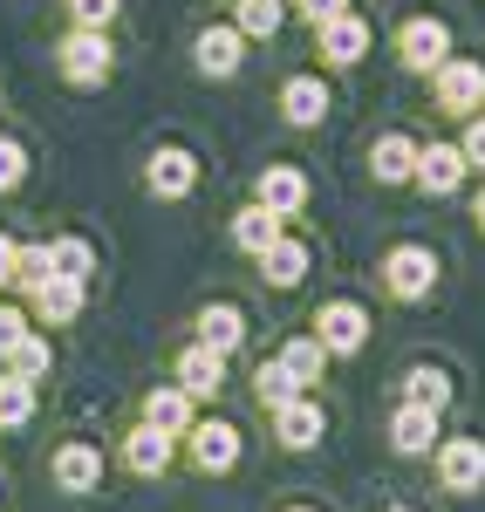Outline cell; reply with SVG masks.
Instances as JSON below:
<instances>
[{"instance_id": "603a6c76", "label": "cell", "mask_w": 485, "mask_h": 512, "mask_svg": "<svg viewBox=\"0 0 485 512\" xmlns=\"http://www.w3.org/2000/svg\"><path fill=\"white\" fill-rule=\"evenodd\" d=\"M274 239H281V212H267V205H260V198H253V205H246L240 219H233V246H240V253H253V260H260V253H267V246H274Z\"/></svg>"}, {"instance_id": "30bf717a", "label": "cell", "mask_w": 485, "mask_h": 512, "mask_svg": "<svg viewBox=\"0 0 485 512\" xmlns=\"http://www.w3.org/2000/svg\"><path fill=\"white\" fill-rule=\"evenodd\" d=\"M322 431H328V417H322V403H315V396H287L281 410H274V437H281L287 451L322 444Z\"/></svg>"}, {"instance_id": "2e32d148", "label": "cell", "mask_w": 485, "mask_h": 512, "mask_svg": "<svg viewBox=\"0 0 485 512\" xmlns=\"http://www.w3.org/2000/svg\"><path fill=\"white\" fill-rule=\"evenodd\" d=\"M390 444L417 458V451H438V410H424V403H404L397 417H390Z\"/></svg>"}, {"instance_id": "e0dca14e", "label": "cell", "mask_w": 485, "mask_h": 512, "mask_svg": "<svg viewBox=\"0 0 485 512\" xmlns=\"http://www.w3.org/2000/svg\"><path fill=\"white\" fill-rule=\"evenodd\" d=\"M171 444H178V437H164V431H151V424H137V431L123 437V465H130L137 478H158L164 465H171Z\"/></svg>"}, {"instance_id": "f546056e", "label": "cell", "mask_w": 485, "mask_h": 512, "mask_svg": "<svg viewBox=\"0 0 485 512\" xmlns=\"http://www.w3.org/2000/svg\"><path fill=\"white\" fill-rule=\"evenodd\" d=\"M281 21H287V0H240V21H233V28H240V35H281Z\"/></svg>"}, {"instance_id": "8d00e7d4", "label": "cell", "mask_w": 485, "mask_h": 512, "mask_svg": "<svg viewBox=\"0 0 485 512\" xmlns=\"http://www.w3.org/2000/svg\"><path fill=\"white\" fill-rule=\"evenodd\" d=\"M458 151H465V164H479V171H485V117L465 123V144H458Z\"/></svg>"}, {"instance_id": "5b68a950", "label": "cell", "mask_w": 485, "mask_h": 512, "mask_svg": "<svg viewBox=\"0 0 485 512\" xmlns=\"http://www.w3.org/2000/svg\"><path fill=\"white\" fill-rule=\"evenodd\" d=\"M144 185H151V198H192L199 158H192L185 144H164V151H151V164H144Z\"/></svg>"}, {"instance_id": "83f0119b", "label": "cell", "mask_w": 485, "mask_h": 512, "mask_svg": "<svg viewBox=\"0 0 485 512\" xmlns=\"http://www.w3.org/2000/svg\"><path fill=\"white\" fill-rule=\"evenodd\" d=\"M281 362L294 369V383H301V390H315V383H322V369H328V349L315 342V335H308V342H287Z\"/></svg>"}, {"instance_id": "ffe728a7", "label": "cell", "mask_w": 485, "mask_h": 512, "mask_svg": "<svg viewBox=\"0 0 485 512\" xmlns=\"http://www.w3.org/2000/svg\"><path fill=\"white\" fill-rule=\"evenodd\" d=\"M369 171H376V185H410V178H417V144H410V137H376Z\"/></svg>"}, {"instance_id": "cb8c5ba5", "label": "cell", "mask_w": 485, "mask_h": 512, "mask_svg": "<svg viewBox=\"0 0 485 512\" xmlns=\"http://www.w3.org/2000/svg\"><path fill=\"white\" fill-rule=\"evenodd\" d=\"M28 294H35V315L48 321V328H62V321L82 315V280H41Z\"/></svg>"}, {"instance_id": "3957f363", "label": "cell", "mask_w": 485, "mask_h": 512, "mask_svg": "<svg viewBox=\"0 0 485 512\" xmlns=\"http://www.w3.org/2000/svg\"><path fill=\"white\" fill-rule=\"evenodd\" d=\"M383 287H390L397 301H424V294L438 287V253H431V246H397V253L383 260Z\"/></svg>"}, {"instance_id": "ba28073f", "label": "cell", "mask_w": 485, "mask_h": 512, "mask_svg": "<svg viewBox=\"0 0 485 512\" xmlns=\"http://www.w3.org/2000/svg\"><path fill=\"white\" fill-rule=\"evenodd\" d=\"M192 465L199 472H233L240 465V431L226 424V417H205V424H192Z\"/></svg>"}, {"instance_id": "4316f807", "label": "cell", "mask_w": 485, "mask_h": 512, "mask_svg": "<svg viewBox=\"0 0 485 512\" xmlns=\"http://www.w3.org/2000/svg\"><path fill=\"white\" fill-rule=\"evenodd\" d=\"M404 396H410V403H424V410H445V403H451V376H445V369H431V362H417V369L404 376Z\"/></svg>"}, {"instance_id": "ab89813d", "label": "cell", "mask_w": 485, "mask_h": 512, "mask_svg": "<svg viewBox=\"0 0 485 512\" xmlns=\"http://www.w3.org/2000/svg\"><path fill=\"white\" fill-rule=\"evenodd\" d=\"M397 512H404V506H397Z\"/></svg>"}, {"instance_id": "d590c367", "label": "cell", "mask_w": 485, "mask_h": 512, "mask_svg": "<svg viewBox=\"0 0 485 512\" xmlns=\"http://www.w3.org/2000/svg\"><path fill=\"white\" fill-rule=\"evenodd\" d=\"M14 280H21V246L0 233V287H14Z\"/></svg>"}, {"instance_id": "d4e9b609", "label": "cell", "mask_w": 485, "mask_h": 512, "mask_svg": "<svg viewBox=\"0 0 485 512\" xmlns=\"http://www.w3.org/2000/svg\"><path fill=\"white\" fill-rule=\"evenodd\" d=\"M35 417V376H0V431H21Z\"/></svg>"}, {"instance_id": "9a60e30c", "label": "cell", "mask_w": 485, "mask_h": 512, "mask_svg": "<svg viewBox=\"0 0 485 512\" xmlns=\"http://www.w3.org/2000/svg\"><path fill=\"white\" fill-rule=\"evenodd\" d=\"M192 403H199V396H185L178 383H171V390H151V396H144V424L164 431V437H185L192 424H199V417H192Z\"/></svg>"}, {"instance_id": "4fadbf2b", "label": "cell", "mask_w": 485, "mask_h": 512, "mask_svg": "<svg viewBox=\"0 0 485 512\" xmlns=\"http://www.w3.org/2000/svg\"><path fill=\"white\" fill-rule=\"evenodd\" d=\"M178 390L185 396H219L226 390V355L212 349V342H192V349L178 355Z\"/></svg>"}, {"instance_id": "74e56055", "label": "cell", "mask_w": 485, "mask_h": 512, "mask_svg": "<svg viewBox=\"0 0 485 512\" xmlns=\"http://www.w3.org/2000/svg\"><path fill=\"white\" fill-rule=\"evenodd\" d=\"M472 212H479V226H485V192H479V205H472Z\"/></svg>"}, {"instance_id": "f35d334b", "label": "cell", "mask_w": 485, "mask_h": 512, "mask_svg": "<svg viewBox=\"0 0 485 512\" xmlns=\"http://www.w3.org/2000/svg\"><path fill=\"white\" fill-rule=\"evenodd\" d=\"M294 512H315V506H294Z\"/></svg>"}, {"instance_id": "7402d4cb", "label": "cell", "mask_w": 485, "mask_h": 512, "mask_svg": "<svg viewBox=\"0 0 485 512\" xmlns=\"http://www.w3.org/2000/svg\"><path fill=\"white\" fill-rule=\"evenodd\" d=\"M199 342H212L219 355H233L246 342V315L233 308V301H212V308H199Z\"/></svg>"}, {"instance_id": "d6986e66", "label": "cell", "mask_w": 485, "mask_h": 512, "mask_svg": "<svg viewBox=\"0 0 485 512\" xmlns=\"http://www.w3.org/2000/svg\"><path fill=\"white\" fill-rule=\"evenodd\" d=\"M301 274H308V246L294 233H281L260 253V280H267V287H301Z\"/></svg>"}, {"instance_id": "7a4b0ae2", "label": "cell", "mask_w": 485, "mask_h": 512, "mask_svg": "<svg viewBox=\"0 0 485 512\" xmlns=\"http://www.w3.org/2000/svg\"><path fill=\"white\" fill-rule=\"evenodd\" d=\"M431 82H438V110H445V117H479V103H485V62L451 55L445 69H431Z\"/></svg>"}, {"instance_id": "6da1fadb", "label": "cell", "mask_w": 485, "mask_h": 512, "mask_svg": "<svg viewBox=\"0 0 485 512\" xmlns=\"http://www.w3.org/2000/svg\"><path fill=\"white\" fill-rule=\"evenodd\" d=\"M55 62H62V82H69V89H103L110 69H117V55H110V35H103V28H76V35H62Z\"/></svg>"}, {"instance_id": "1f68e13d", "label": "cell", "mask_w": 485, "mask_h": 512, "mask_svg": "<svg viewBox=\"0 0 485 512\" xmlns=\"http://www.w3.org/2000/svg\"><path fill=\"white\" fill-rule=\"evenodd\" d=\"M21 178H28V151H21L14 137H0V192H14Z\"/></svg>"}, {"instance_id": "9c48e42d", "label": "cell", "mask_w": 485, "mask_h": 512, "mask_svg": "<svg viewBox=\"0 0 485 512\" xmlns=\"http://www.w3.org/2000/svg\"><path fill=\"white\" fill-rule=\"evenodd\" d=\"M438 478L451 492H479L485 485V444L479 437H445L438 444Z\"/></svg>"}, {"instance_id": "f1b7e54d", "label": "cell", "mask_w": 485, "mask_h": 512, "mask_svg": "<svg viewBox=\"0 0 485 512\" xmlns=\"http://www.w3.org/2000/svg\"><path fill=\"white\" fill-rule=\"evenodd\" d=\"M253 390H260V403H267V410H281L287 396H301V383H294V369L274 355V362H260V369H253Z\"/></svg>"}, {"instance_id": "ac0fdd59", "label": "cell", "mask_w": 485, "mask_h": 512, "mask_svg": "<svg viewBox=\"0 0 485 512\" xmlns=\"http://www.w3.org/2000/svg\"><path fill=\"white\" fill-rule=\"evenodd\" d=\"M260 205H267V212H301V205H308V178H301V171H294V164H267V171H260Z\"/></svg>"}, {"instance_id": "8fae6325", "label": "cell", "mask_w": 485, "mask_h": 512, "mask_svg": "<svg viewBox=\"0 0 485 512\" xmlns=\"http://www.w3.org/2000/svg\"><path fill=\"white\" fill-rule=\"evenodd\" d=\"M240 28H205L199 41H192V62H199V76H212V82H233L240 76Z\"/></svg>"}, {"instance_id": "484cf974", "label": "cell", "mask_w": 485, "mask_h": 512, "mask_svg": "<svg viewBox=\"0 0 485 512\" xmlns=\"http://www.w3.org/2000/svg\"><path fill=\"white\" fill-rule=\"evenodd\" d=\"M96 274V253L82 239H48V280H89Z\"/></svg>"}, {"instance_id": "52a82bcc", "label": "cell", "mask_w": 485, "mask_h": 512, "mask_svg": "<svg viewBox=\"0 0 485 512\" xmlns=\"http://www.w3.org/2000/svg\"><path fill=\"white\" fill-rule=\"evenodd\" d=\"M397 55H404L410 69H445L451 62V28L431 21V14H417V21H404V35H397Z\"/></svg>"}, {"instance_id": "836d02e7", "label": "cell", "mask_w": 485, "mask_h": 512, "mask_svg": "<svg viewBox=\"0 0 485 512\" xmlns=\"http://www.w3.org/2000/svg\"><path fill=\"white\" fill-rule=\"evenodd\" d=\"M21 335H28V315H21V308H14V301H0V355L14 349V342H21Z\"/></svg>"}, {"instance_id": "d6a6232c", "label": "cell", "mask_w": 485, "mask_h": 512, "mask_svg": "<svg viewBox=\"0 0 485 512\" xmlns=\"http://www.w3.org/2000/svg\"><path fill=\"white\" fill-rule=\"evenodd\" d=\"M123 0H69V14H76V28H110L117 21Z\"/></svg>"}, {"instance_id": "277c9868", "label": "cell", "mask_w": 485, "mask_h": 512, "mask_svg": "<svg viewBox=\"0 0 485 512\" xmlns=\"http://www.w3.org/2000/svg\"><path fill=\"white\" fill-rule=\"evenodd\" d=\"M315 342L328 355H356L369 342V315L356 301H322V315H315Z\"/></svg>"}, {"instance_id": "e575fe53", "label": "cell", "mask_w": 485, "mask_h": 512, "mask_svg": "<svg viewBox=\"0 0 485 512\" xmlns=\"http://www.w3.org/2000/svg\"><path fill=\"white\" fill-rule=\"evenodd\" d=\"M294 7H301L315 28H322V21H335V14H349V0H294Z\"/></svg>"}, {"instance_id": "5bb4252c", "label": "cell", "mask_w": 485, "mask_h": 512, "mask_svg": "<svg viewBox=\"0 0 485 512\" xmlns=\"http://www.w3.org/2000/svg\"><path fill=\"white\" fill-rule=\"evenodd\" d=\"M281 117L294 123V130H315V123L328 117V82H322V76H287V89H281Z\"/></svg>"}, {"instance_id": "8992f818", "label": "cell", "mask_w": 485, "mask_h": 512, "mask_svg": "<svg viewBox=\"0 0 485 512\" xmlns=\"http://www.w3.org/2000/svg\"><path fill=\"white\" fill-rule=\"evenodd\" d=\"M315 48H322L328 69H349V62H363V55H369V21H363V14H335V21L315 28Z\"/></svg>"}, {"instance_id": "7c38bea8", "label": "cell", "mask_w": 485, "mask_h": 512, "mask_svg": "<svg viewBox=\"0 0 485 512\" xmlns=\"http://www.w3.org/2000/svg\"><path fill=\"white\" fill-rule=\"evenodd\" d=\"M417 185L431 198H451L465 185V151H458V144H424V151H417Z\"/></svg>"}, {"instance_id": "4dcf8cb0", "label": "cell", "mask_w": 485, "mask_h": 512, "mask_svg": "<svg viewBox=\"0 0 485 512\" xmlns=\"http://www.w3.org/2000/svg\"><path fill=\"white\" fill-rule=\"evenodd\" d=\"M7 362H14V376H48V342H41L35 328H28V335H21V342H14V349H7Z\"/></svg>"}, {"instance_id": "44dd1931", "label": "cell", "mask_w": 485, "mask_h": 512, "mask_svg": "<svg viewBox=\"0 0 485 512\" xmlns=\"http://www.w3.org/2000/svg\"><path fill=\"white\" fill-rule=\"evenodd\" d=\"M96 478H103V451L96 444H62L55 451V485L62 492H89Z\"/></svg>"}]
</instances>
